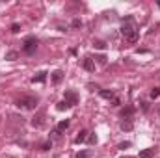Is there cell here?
Instances as JSON below:
<instances>
[{
    "label": "cell",
    "mask_w": 160,
    "mask_h": 158,
    "mask_svg": "<svg viewBox=\"0 0 160 158\" xmlns=\"http://www.w3.org/2000/svg\"><path fill=\"white\" fill-rule=\"evenodd\" d=\"M121 34H123L125 39L130 41V43H136V41H138V37H140V30L136 28V24H134V21H132L130 17H127V21L123 22Z\"/></svg>",
    "instance_id": "6da1fadb"
},
{
    "label": "cell",
    "mask_w": 160,
    "mask_h": 158,
    "mask_svg": "<svg viewBox=\"0 0 160 158\" xmlns=\"http://www.w3.org/2000/svg\"><path fill=\"white\" fill-rule=\"evenodd\" d=\"M38 97H21V99H17V108H21V110H36L38 108Z\"/></svg>",
    "instance_id": "7a4b0ae2"
},
{
    "label": "cell",
    "mask_w": 160,
    "mask_h": 158,
    "mask_svg": "<svg viewBox=\"0 0 160 158\" xmlns=\"http://www.w3.org/2000/svg\"><path fill=\"white\" fill-rule=\"evenodd\" d=\"M22 50L26 52V54H34L36 50H38V39L36 37H26L24 39V43H22Z\"/></svg>",
    "instance_id": "3957f363"
},
{
    "label": "cell",
    "mask_w": 160,
    "mask_h": 158,
    "mask_svg": "<svg viewBox=\"0 0 160 158\" xmlns=\"http://www.w3.org/2000/svg\"><path fill=\"white\" fill-rule=\"evenodd\" d=\"M63 101L69 104V106H75V104H78V95L75 93V91H65V95H63Z\"/></svg>",
    "instance_id": "277c9868"
},
{
    "label": "cell",
    "mask_w": 160,
    "mask_h": 158,
    "mask_svg": "<svg viewBox=\"0 0 160 158\" xmlns=\"http://www.w3.org/2000/svg\"><path fill=\"white\" fill-rule=\"evenodd\" d=\"M32 126L34 128H43L45 126V114H38L36 117H32Z\"/></svg>",
    "instance_id": "5b68a950"
},
{
    "label": "cell",
    "mask_w": 160,
    "mask_h": 158,
    "mask_svg": "<svg viewBox=\"0 0 160 158\" xmlns=\"http://www.w3.org/2000/svg\"><path fill=\"white\" fill-rule=\"evenodd\" d=\"M134 112H136L134 106H125V108L121 110V117L123 119H130L132 116H134Z\"/></svg>",
    "instance_id": "8992f818"
},
{
    "label": "cell",
    "mask_w": 160,
    "mask_h": 158,
    "mask_svg": "<svg viewBox=\"0 0 160 158\" xmlns=\"http://www.w3.org/2000/svg\"><path fill=\"white\" fill-rule=\"evenodd\" d=\"M82 67H84L86 71L93 73V71H95V62H93L91 58H86V60H84V63H82Z\"/></svg>",
    "instance_id": "52a82bcc"
},
{
    "label": "cell",
    "mask_w": 160,
    "mask_h": 158,
    "mask_svg": "<svg viewBox=\"0 0 160 158\" xmlns=\"http://www.w3.org/2000/svg\"><path fill=\"white\" fill-rule=\"evenodd\" d=\"M155 153H157L155 147H151V149H143V151L140 153V158H153L155 156Z\"/></svg>",
    "instance_id": "ba28073f"
},
{
    "label": "cell",
    "mask_w": 160,
    "mask_h": 158,
    "mask_svg": "<svg viewBox=\"0 0 160 158\" xmlns=\"http://www.w3.org/2000/svg\"><path fill=\"white\" fill-rule=\"evenodd\" d=\"M67 128H69V119L60 121V123H58V126H56V134H60V132H63V130H67Z\"/></svg>",
    "instance_id": "9c48e42d"
},
{
    "label": "cell",
    "mask_w": 160,
    "mask_h": 158,
    "mask_svg": "<svg viewBox=\"0 0 160 158\" xmlns=\"http://www.w3.org/2000/svg\"><path fill=\"white\" fill-rule=\"evenodd\" d=\"M88 134H89L88 130H80V132H78V136L75 138V143H84V141L88 140Z\"/></svg>",
    "instance_id": "30bf717a"
},
{
    "label": "cell",
    "mask_w": 160,
    "mask_h": 158,
    "mask_svg": "<svg viewBox=\"0 0 160 158\" xmlns=\"http://www.w3.org/2000/svg\"><path fill=\"white\" fill-rule=\"evenodd\" d=\"M132 128H134V123H132L130 119L121 121V130H127V132H128V130H132Z\"/></svg>",
    "instance_id": "8fae6325"
},
{
    "label": "cell",
    "mask_w": 160,
    "mask_h": 158,
    "mask_svg": "<svg viewBox=\"0 0 160 158\" xmlns=\"http://www.w3.org/2000/svg\"><path fill=\"white\" fill-rule=\"evenodd\" d=\"M99 95H101L102 99H108V101H110V99H116L114 91H108V89H101V91H99Z\"/></svg>",
    "instance_id": "7c38bea8"
},
{
    "label": "cell",
    "mask_w": 160,
    "mask_h": 158,
    "mask_svg": "<svg viewBox=\"0 0 160 158\" xmlns=\"http://www.w3.org/2000/svg\"><path fill=\"white\" fill-rule=\"evenodd\" d=\"M62 80H63V71H54L52 73V82L54 84H60Z\"/></svg>",
    "instance_id": "4fadbf2b"
},
{
    "label": "cell",
    "mask_w": 160,
    "mask_h": 158,
    "mask_svg": "<svg viewBox=\"0 0 160 158\" xmlns=\"http://www.w3.org/2000/svg\"><path fill=\"white\" fill-rule=\"evenodd\" d=\"M19 58V52L17 50H9V52H6V60L8 62H15Z\"/></svg>",
    "instance_id": "5bb4252c"
},
{
    "label": "cell",
    "mask_w": 160,
    "mask_h": 158,
    "mask_svg": "<svg viewBox=\"0 0 160 158\" xmlns=\"http://www.w3.org/2000/svg\"><path fill=\"white\" fill-rule=\"evenodd\" d=\"M45 80H47V73H45V71H41V73H38V75L32 78V82L36 84V82H45Z\"/></svg>",
    "instance_id": "9a60e30c"
},
{
    "label": "cell",
    "mask_w": 160,
    "mask_h": 158,
    "mask_svg": "<svg viewBox=\"0 0 160 158\" xmlns=\"http://www.w3.org/2000/svg\"><path fill=\"white\" fill-rule=\"evenodd\" d=\"M56 108H58V110H60V112H65V110H69V108H71V106H69V104H67V102H65V101H60V102H58V104H56Z\"/></svg>",
    "instance_id": "2e32d148"
},
{
    "label": "cell",
    "mask_w": 160,
    "mask_h": 158,
    "mask_svg": "<svg viewBox=\"0 0 160 158\" xmlns=\"http://www.w3.org/2000/svg\"><path fill=\"white\" fill-rule=\"evenodd\" d=\"M93 156V151H80L77 153V158H91Z\"/></svg>",
    "instance_id": "e0dca14e"
},
{
    "label": "cell",
    "mask_w": 160,
    "mask_h": 158,
    "mask_svg": "<svg viewBox=\"0 0 160 158\" xmlns=\"http://www.w3.org/2000/svg\"><path fill=\"white\" fill-rule=\"evenodd\" d=\"M93 48L104 50V48H106V43H104V41H93Z\"/></svg>",
    "instance_id": "ac0fdd59"
},
{
    "label": "cell",
    "mask_w": 160,
    "mask_h": 158,
    "mask_svg": "<svg viewBox=\"0 0 160 158\" xmlns=\"http://www.w3.org/2000/svg\"><path fill=\"white\" fill-rule=\"evenodd\" d=\"M95 60H97V63H99V65H106V62H108V58H106L104 54H101V56H97Z\"/></svg>",
    "instance_id": "d6986e66"
},
{
    "label": "cell",
    "mask_w": 160,
    "mask_h": 158,
    "mask_svg": "<svg viewBox=\"0 0 160 158\" xmlns=\"http://www.w3.org/2000/svg\"><path fill=\"white\" fill-rule=\"evenodd\" d=\"M97 141H99V140H97L95 134H89V136H88V143H89V145H95Z\"/></svg>",
    "instance_id": "ffe728a7"
},
{
    "label": "cell",
    "mask_w": 160,
    "mask_h": 158,
    "mask_svg": "<svg viewBox=\"0 0 160 158\" xmlns=\"http://www.w3.org/2000/svg\"><path fill=\"white\" fill-rule=\"evenodd\" d=\"M128 147H130V141H123V143L118 145V149H121V151H125V149H128Z\"/></svg>",
    "instance_id": "44dd1931"
},
{
    "label": "cell",
    "mask_w": 160,
    "mask_h": 158,
    "mask_svg": "<svg viewBox=\"0 0 160 158\" xmlns=\"http://www.w3.org/2000/svg\"><path fill=\"white\" fill-rule=\"evenodd\" d=\"M71 26H73V28H82V21H80V19H75V21L71 22Z\"/></svg>",
    "instance_id": "7402d4cb"
},
{
    "label": "cell",
    "mask_w": 160,
    "mask_h": 158,
    "mask_svg": "<svg viewBox=\"0 0 160 158\" xmlns=\"http://www.w3.org/2000/svg\"><path fill=\"white\" fill-rule=\"evenodd\" d=\"M157 97H160V87H155L151 91V99H157Z\"/></svg>",
    "instance_id": "603a6c76"
},
{
    "label": "cell",
    "mask_w": 160,
    "mask_h": 158,
    "mask_svg": "<svg viewBox=\"0 0 160 158\" xmlns=\"http://www.w3.org/2000/svg\"><path fill=\"white\" fill-rule=\"evenodd\" d=\"M19 30H21V26H19L17 22H13V24H11V32H13V34H19Z\"/></svg>",
    "instance_id": "cb8c5ba5"
},
{
    "label": "cell",
    "mask_w": 160,
    "mask_h": 158,
    "mask_svg": "<svg viewBox=\"0 0 160 158\" xmlns=\"http://www.w3.org/2000/svg\"><path fill=\"white\" fill-rule=\"evenodd\" d=\"M50 147H52V143H50V141H47V143H43V147H41V151H48Z\"/></svg>",
    "instance_id": "d4e9b609"
},
{
    "label": "cell",
    "mask_w": 160,
    "mask_h": 158,
    "mask_svg": "<svg viewBox=\"0 0 160 158\" xmlns=\"http://www.w3.org/2000/svg\"><path fill=\"white\" fill-rule=\"evenodd\" d=\"M142 110L147 112V110H149V102H142Z\"/></svg>",
    "instance_id": "484cf974"
},
{
    "label": "cell",
    "mask_w": 160,
    "mask_h": 158,
    "mask_svg": "<svg viewBox=\"0 0 160 158\" xmlns=\"http://www.w3.org/2000/svg\"><path fill=\"white\" fill-rule=\"evenodd\" d=\"M158 114H160V106H158Z\"/></svg>",
    "instance_id": "4316f807"
},
{
    "label": "cell",
    "mask_w": 160,
    "mask_h": 158,
    "mask_svg": "<svg viewBox=\"0 0 160 158\" xmlns=\"http://www.w3.org/2000/svg\"><path fill=\"white\" fill-rule=\"evenodd\" d=\"M121 158H128V156H121Z\"/></svg>",
    "instance_id": "83f0119b"
}]
</instances>
